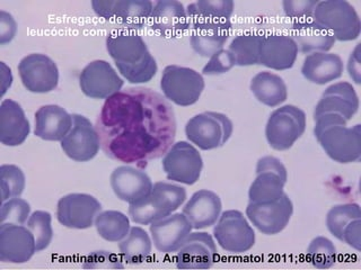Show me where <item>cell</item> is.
Masks as SVG:
<instances>
[{
	"label": "cell",
	"mask_w": 361,
	"mask_h": 270,
	"mask_svg": "<svg viewBox=\"0 0 361 270\" xmlns=\"http://www.w3.org/2000/svg\"><path fill=\"white\" fill-rule=\"evenodd\" d=\"M313 18L325 28L336 41L349 42L360 35L361 22L359 15L347 0L319 1Z\"/></svg>",
	"instance_id": "cell-5"
},
{
	"label": "cell",
	"mask_w": 361,
	"mask_h": 270,
	"mask_svg": "<svg viewBox=\"0 0 361 270\" xmlns=\"http://www.w3.org/2000/svg\"><path fill=\"white\" fill-rule=\"evenodd\" d=\"M94 225L102 239L109 242L122 241L131 229L129 217L118 211L99 212Z\"/></svg>",
	"instance_id": "cell-35"
},
{
	"label": "cell",
	"mask_w": 361,
	"mask_h": 270,
	"mask_svg": "<svg viewBox=\"0 0 361 270\" xmlns=\"http://www.w3.org/2000/svg\"><path fill=\"white\" fill-rule=\"evenodd\" d=\"M263 39L264 35L257 33H244L237 35L228 46V50L236 60V65L250 67V65H259Z\"/></svg>",
	"instance_id": "cell-34"
},
{
	"label": "cell",
	"mask_w": 361,
	"mask_h": 270,
	"mask_svg": "<svg viewBox=\"0 0 361 270\" xmlns=\"http://www.w3.org/2000/svg\"><path fill=\"white\" fill-rule=\"evenodd\" d=\"M22 84L30 93L48 94L59 84V69L50 56L32 53L24 56L18 63Z\"/></svg>",
	"instance_id": "cell-12"
},
{
	"label": "cell",
	"mask_w": 361,
	"mask_h": 270,
	"mask_svg": "<svg viewBox=\"0 0 361 270\" xmlns=\"http://www.w3.org/2000/svg\"><path fill=\"white\" fill-rule=\"evenodd\" d=\"M102 204L95 197L84 193H73L61 197L56 204V219L68 229L86 230L92 228Z\"/></svg>",
	"instance_id": "cell-13"
},
{
	"label": "cell",
	"mask_w": 361,
	"mask_h": 270,
	"mask_svg": "<svg viewBox=\"0 0 361 270\" xmlns=\"http://www.w3.org/2000/svg\"><path fill=\"white\" fill-rule=\"evenodd\" d=\"M298 52L293 37L285 34H270L263 39L259 65L272 70H288L295 65Z\"/></svg>",
	"instance_id": "cell-24"
},
{
	"label": "cell",
	"mask_w": 361,
	"mask_h": 270,
	"mask_svg": "<svg viewBox=\"0 0 361 270\" xmlns=\"http://www.w3.org/2000/svg\"><path fill=\"white\" fill-rule=\"evenodd\" d=\"M285 180L276 172H257V178L248 189V202L257 204L276 202L285 194Z\"/></svg>",
	"instance_id": "cell-32"
},
{
	"label": "cell",
	"mask_w": 361,
	"mask_h": 270,
	"mask_svg": "<svg viewBox=\"0 0 361 270\" xmlns=\"http://www.w3.org/2000/svg\"><path fill=\"white\" fill-rule=\"evenodd\" d=\"M235 4L231 0H199L186 7L192 25L231 22Z\"/></svg>",
	"instance_id": "cell-31"
},
{
	"label": "cell",
	"mask_w": 361,
	"mask_h": 270,
	"mask_svg": "<svg viewBox=\"0 0 361 270\" xmlns=\"http://www.w3.org/2000/svg\"><path fill=\"white\" fill-rule=\"evenodd\" d=\"M317 4L319 0H285L282 1V7L286 16L295 22L313 16Z\"/></svg>",
	"instance_id": "cell-43"
},
{
	"label": "cell",
	"mask_w": 361,
	"mask_h": 270,
	"mask_svg": "<svg viewBox=\"0 0 361 270\" xmlns=\"http://www.w3.org/2000/svg\"><path fill=\"white\" fill-rule=\"evenodd\" d=\"M34 117V134L44 141H61L73 127V115L59 105L41 106Z\"/></svg>",
	"instance_id": "cell-26"
},
{
	"label": "cell",
	"mask_w": 361,
	"mask_h": 270,
	"mask_svg": "<svg viewBox=\"0 0 361 270\" xmlns=\"http://www.w3.org/2000/svg\"><path fill=\"white\" fill-rule=\"evenodd\" d=\"M106 50L118 72L130 84H146L157 73L158 65L144 39L131 31H116L106 37Z\"/></svg>",
	"instance_id": "cell-2"
},
{
	"label": "cell",
	"mask_w": 361,
	"mask_h": 270,
	"mask_svg": "<svg viewBox=\"0 0 361 270\" xmlns=\"http://www.w3.org/2000/svg\"><path fill=\"white\" fill-rule=\"evenodd\" d=\"M123 84V79L105 60L90 62L79 75V87L90 98H110L121 91Z\"/></svg>",
	"instance_id": "cell-15"
},
{
	"label": "cell",
	"mask_w": 361,
	"mask_h": 270,
	"mask_svg": "<svg viewBox=\"0 0 361 270\" xmlns=\"http://www.w3.org/2000/svg\"><path fill=\"white\" fill-rule=\"evenodd\" d=\"M123 267L121 257L106 250L93 251L82 262L85 269H122Z\"/></svg>",
	"instance_id": "cell-41"
},
{
	"label": "cell",
	"mask_w": 361,
	"mask_h": 270,
	"mask_svg": "<svg viewBox=\"0 0 361 270\" xmlns=\"http://www.w3.org/2000/svg\"><path fill=\"white\" fill-rule=\"evenodd\" d=\"M314 135L327 157L336 162H359L361 159V127H348L338 114H325L314 120Z\"/></svg>",
	"instance_id": "cell-3"
},
{
	"label": "cell",
	"mask_w": 361,
	"mask_h": 270,
	"mask_svg": "<svg viewBox=\"0 0 361 270\" xmlns=\"http://www.w3.org/2000/svg\"><path fill=\"white\" fill-rule=\"evenodd\" d=\"M51 222H52V217L49 212L35 211L32 213L26 223V226L31 231L35 239L37 252L45 250L52 241L54 230H52Z\"/></svg>",
	"instance_id": "cell-39"
},
{
	"label": "cell",
	"mask_w": 361,
	"mask_h": 270,
	"mask_svg": "<svg viewBox=\"0 0 361 270\" xmlns=\"http://www.w3.org/2000/svg\"><path fill=\"white\" fill-rule=\"evenodd\" d=\"M92 7L97 16L107 22H116L130 30H140L150 20L154 4L149 0H93Z\"/></svg>",
	"instance_id": "cell-11"
},
{
	"label": "cell",
	"mask_w": 361,
	"mask_h": 270,
	"mask_svg": "<svg viewBox=\"0 0 361 270\" xmlns=\"http://www.w3.org/2000/svg\"><path fill=\"white\" fill-rule=\"evenodd\" d=\"M233 132L234 124L223 112H200L190 118L185 125L188 140L203 151L225 146Z\"/></svg>",
	"instance_id": "cell-6"
},
{
	"label": "cell",
	"mask_w": 361,
	"mask_h": 270,
	"mask_svg": "<svg viewBox=\"0 0 361 270\" xmlns=\"http://www.w3.org/2000/svg\"><path fill=\"white\" fill-rule=\"evenodd\" d=\"M293 204L287 194L276 202L267 204L248 202L246 217L257 230L265 236H276L290 222Z\"/></svg>",
	"instance_id": "cell-16"
},
{
	"label": "cell",
	"mask_w": 361,
	"mask_h": 270,
	"mask_svg": "<svg viewBox=\"0 0 361 270\" xmlns=\"http://www.w3.org/2000/svg\"><path fill=\"white\" fill-rule=\"evenodd\" d=\"M35 252V239L26 225L0 224V262L25 264Z\"/></svg>",
	"instance_id": "cell-17"
},
{
	"label": "cell",
	"mask_w": 361,
	"mask_h": 270,
	"mask_svg": "<svg viewBox=\"0 0 361 270\" xmlns=\"http://www.w3.org/2000/svg\"><path fill=\"white\" fill-rule=\"evenodd\" d=\"M152 243L159 252H178L191 233L192 225L183 213L171 214L149 225Z\"/></svg>",
	"instance_id": "cell-20"
},
{
	"label": "cell",
	"mask_w": 361,
	"mask_h": 270,
	"mask_svg": "<svg viewBox=\"0 0 361 270\" xmlns=\"http://www.w3.org/2000/svg\"><path fill=\"white\" fill-rule=\"evenodd\" d=\"M343 69V61L338 54L314 52L305 58L302 73L307 82L323 86L341 78Z\"/></svg>",
	"instance_id": "cell-27"
},
{
	"label": "cell",
	"mask_w": 361,
	"mask_h": 270,
	"mask_svg": "<svg viewBox=\"0 0 361 270\" xmlns=\"http://www.w3.org/2000/svg\"><path fill=\"white\" fill-rule=\"evenodd\" d=\"M202 75L191 68L167 65L161 73V89L164 97L182 107L195 105L204 90Z\"/></svg>",
	"instance_id": "cell-8"
},
{
	"label": "cell",
	"mask_w": 361,
	"mask_h": 270,
	"mask_svg": "<svg viewBox=\"0 0 361 270\" xmlns=\"http://www.w3.org/2000/svg\"><path fill=\"white\" fill-rule=\"evenodd\" d=\"M217 257V247L206 232L190 233L176 253V267L180 269H207Z\"/></svg>",
	"instance_id": "cell-19"
},
{
	"label": "cell",
	"mask_w": 361,
	"mask_h": 270,
	"mask_svg": "<svg viewBox=\"0 0 361 270\" xmlns=\"http://www.w3.org/2000/svg\"><path fill=\"white\" fill-rule=\"evenodd\" d=\"M31 132L25 112L17 101L4 99L0 104V142L4 146H18Z\"/></svg>",
	"instance_id": "cell-25"
},
{
	"label": "cell",
	"mask_w": 361,
	"mask_h": 270,
	"mask_svg": "<svg viewBox=\"0 0 361 270\" xmlns=\"http://www.w3.org/2000/svg\"><path fill=\"white\" fill-rule=\"evenodd\" d=\"M306 129V114L295 105H285L271 112L265 125V138L276 151L290 149Z\"/></svg>",
	"instance_id": "cell-7"
},
{
	"label": "cell",
	"mask_w": 361,
	"mask_h": 270,
	"mask_svg": "<svg viewBox=\"0 0 361 270\" xmlns=\"http://www.w3.org/2000/svg\"><path fill=\"white\" fill-rule=\"evenodd\" d=\"M95 129L106 157L144 169L175 143L176 117L161 94L130 87L105 99Z\"/></svg>",
	"instance_id": "cell-1"
},
{
	"label": "cell",
	"mask_w": 361,
	"mask_h": 270,
	"mask_svg": "<svg viewBox=\"0 0 361 270\" xmlns=\"http://www.w3.org/2000/svg\"><path fill=\"white\" fill-rule=\"evenodd\" d=\"M358 110L359 97L353 84L348 82H336L322 94L314 110V120L325 114H338L349 122Z\"/></svg>",
	"instance_id": "cell-18"
},
{
	"label": "cell",
	"mask_w": 361,
	"mask_h": 270,
	"mask_svg": "<svg viewBox=\"0 0 361 270\" xmlns=\"http://www.w3.org/2000/svg\"><path fill=\"white\" fill-rule=\"evenodd\" d=\"M150 22L154 31L169 39H176L189 30V16L183 4L176 0H159L154 4Z\"/></svg>",
	"instance_id": "cell-22"
},
{
	"label": "cell",
	"mask_w": 361,
	"mask_h": 270,
	"mask_svg": "<svg viewBox=\"0 0 361 270\" xmlns=\"http://www.w3.org/2000/svg\"><path fill=\"white\" fill-rule=\"evenodd\" d=\"M293 37L302 54L329 52L336 43V39L313 16L293 22Z\"/></svg>",
	"instance_id": "cell-28"
},
{
	"label": "cell",
	"mask_w": 361,
	"mask_h": 270,
	"mask_svg": "<svg viewBox=\"0 0 361 270\" xmlns=\"http://www.w3.org/2000/svg\"><path fill=\"white\" fill-rule=\"evenodd\" d=\"M223 202L214 191L200 189L192 195L182 213L191 223L192 229L202 230L216 224L221 215Z\"/></svg>",
	"instance_id": "cell-23"
},
{
	"label": "cell",
	"mask_w": 361,
	"mask_h": 270,
	"mask_svg": "<svg viewBox=\"0 0 361 270\" xmlns=\"http://www.w3.org/2000/svg\"><path fill=\"white\" fill-rule=\"evenodd\" d=\"M26 178L20 167L15 165L0 166V189L1 202L20 197L25 189Z\"/></svg>",
	"instance_id": "cell-37"
},
{
	"label": "cell",
	"mask_w": 361,
	"mask_h": 270,
	"mask_svg": "<svg viewBox=\"0 0 361 270\" xmlns=\"http://www.w3.org/2000/svg\"><path fill=\"white\" fill-rule=\"evenodd\" d=\"M341 241L355 250H361V219H355L342 232Z\"/></svg>",
	"instance_id": "cell-46"
},
{
	"label": "cell",
	"mask_w": 361,
	"mask_h": 270,
	"mask_svg": "<svg viewBox=\"0 0 361 270\" xmlns=\"http://www.w3.org/2000/svg\"><path fill=\"white\" fill-rule=\"evenodd\" d=\"M264 170L276 172V174H279L280 177L287 183V168H286L285 165L278 158L272 157V155H265V157L259 158V160H257L255 172H264Z\"/></svg>",
	"instance_id": "cell-45"
},
{
	"label": "cell",
	"mask_w": 361,
	"mask_h": 270,
	"mask_svg": "<svg viewBox=\"0 0 361 270\" xmlns=\"http://www.w3.org/2000/svg\"><path fill=\"white\" fill-rule=\"evenodd\" d=\"M163 170L167 179L184 185H193L201 176L203 160L193 144L180 141L173 144L163 157Z\"/></svg>",
	"instance_id": "cell-10"
},
{
	"label": "cell",
	"mask_w": 361,
	"mask_h": 270,
	"mask_svg": "<svg viewBox=\"0 0 361 270\" xmlns=\"http://www.w3.org/2000/svg\"><path fill=\"white\" fill-rule=\"evenodd\" d=\"M361 219L360 206L355 202L338 204L327 212L326 228L334 238L341 241L342 232L355 219Z\"/></svg>",
	"instance_id": "cell-36"
},
{
	"label": "cell",
	"mask_w": 361,
	"mask_h": 270,
	"mask_svg": "<svg viewBox=\"0 0 361 270\" xmlns=\"http://www.w3.org/2000/svg\"><path fill=\"white\" fill-rule=\"evenodd\" d=\"M118 251L122 260L127 264H142L152 255V241L149 234L140 226H133L128 236L118 242Z\"/></svg>",
	"instance_id": "cell-33"
},
{
	"label": "cell",
	"mask_w": 361,
	"mask_h": 270,
	"mask_svg": "<svg viewBox=\"0 0 361 270\" xmlns=\"http://www.w3.org/2000/svg\"><path fill=\"white\" fill-rule=\"evenodd\" d=\"M236 65V60L231 51L227 49L218 51L217 53L209 59L202 69V73L204 76H218L223 73L228 72Z\"/></svg>",
	"instance_id": "cell-42"
},
{
	"label": "cell",
	"mask_w": 361,
	"mask_h": 270,
	"mask_svg": "<svg viewBox=\"0 0 361 270\" xmlns=\"http://www.w3.org/2000/svg\"><path fill=\"white\" fill-rule=\"evenodd\" d=\"M250 88L257 101L271 108L280 106L288 98V88L285 80L270 71L257 73L252 78Z\"/></svg>",
	"instance_id": "cell-30"
},
{
	"label": "cell",
	"mask_w": 361,
	"mask_h": 270,
	"mask_svg": "<svg viewBox=\"0 0 361 270\" xmlns=\"http://www.w3.org/2000/svg\"><path fill=\"white\" fill-rule=\"evenodd\" d=\"M307 257L310 264L319 269H329L336 264L338 258L336 248L325 236H316L307 248Z\"/></svg>",
	"instance_id": "cell-38"
},
{
	"label": "cell",
	"mask_w": 361,
	"mask_h": 270,
	"mask_svg": "<svg viewBox=\"0 0 361 270\" xmlns=\"http://www.w3.org/2000/svg\"><path fill=\"white\" fill-rule=\"evenodd\" d=\"M31 205L20 197L6 200L0 208V224L25 225L30 219Z\"/></svg>",
	"instance_id": "cell-40"
},
{
	"label": "cell",
	"mask_w": 361,
	"mask_h": 270,
	"mask_svg": "<svg viewBox=\"0 0 361 270\" xmlns=\"http://www.w3.org/2000/svg\"><path fill=\"white\" fill-rule=\"evenodd\" d=\"M17 33V22L13 15L0 11V45H6L14 39Z\"/></svg>",
	"instance_id": "cell-44"
},
{
	"label": "cell",
	"mask_w": 361,
	"mask_h": 270,
	"mask_svg": "<svg viewBox=\"0 0 361 270\" xmlns=\"http://www.w3.org/2000/svg\"><path fill=\"white\" fill-rule=\"evenodd\" d=\"M61 149L71 160L87 162L101 149L99 134L86 116L73 114V127L61 141Z\"/></svg>",
	"instance_id": "cell-14"
},
{
	"label": "cell",
	"mask_w": 361,
	"mask_h": 270,
	"mask_svg": "<svg viewBox=\"0 0 361 270\" xmlns=\"http://www.w3.org/2000/svg\"><path fill=\"white\" fill-rule=\"evenodd\" d=\"M214 236L226 252L242 255L255 245V232L242 212L229 210L214 224Z\"/></svg>",
	"instance_id": "cell-9"
},
{
	"label": "cell",
	"mask_w": 361,
	"mask_h": 270,
	"mask_svg": "<svg viewBox=\"0 0 361 270\" xmlns=\"http://www.w3.org/2000/svg\"><path fill=\"white\" fill-rule=\"evenodd\" d=\"M111 187L116 196L128 204L139 202L152 193V179L141 169L131 166H120L113 170L110 177Z\"/></svg>",
	"instance_id": "cell-21"
},
{
	"label": "cell",
	"mask_w": 361,
	"mask_h": 270,
	"mask_svg": "<svg viewBox=\"0 0 361 270\" xmlns=\"http://www.w3.org/2000/svg\"><path fill=\"white\" fill-rule=\"evenodd\" d=\"M348 72L355 84H361L360 44L355 45L353 53L350 54L349 61H348Z\"/></svg>",
	"instance_id": "cell-47"
},
{
	"label": "cell",
	"mask_w": 361,
	"mask_h": 270,
	"mask_svg": "<svg viewBox=\"0 0 361 270\" xmlns=\"http://www.w3.org/2000/svg\"><path fill=\"white\" fill-rule=\"evenodd\" d=\"M186 189L166 181L154 184L152 193L139 202L129 204V217L140 225H150L169 217L185 202Z\"/></svg>",
	"instance_id": "cell-4"
},
{
	"label": "cell",
	"mask_w": 361,
	"mask_h": 270,
	"mask_svg": "<svg viewBox=\"0 0 361 270\" xmlns=\"http://www.w3.org/2000/svg\"><path fill=\"white\" fill-rule=\"evenodd\" d=\"M192 26L190 44L192 50L202 58H212L218 51L223 50L231 35V22Z\"/></svg>",
	"instance_id": "cell-29"
},
{
	"label": "cell",
	"mask_w": 361,
	"mask_h": 270,
	"mask_svg": "<svg viewBox=\"0 0 361 270\" xmlns=\"http://www.w3.org/2000/svg\"><path fill=\"white\" fill-rule=\"evenodd\" d=\"M0 67H1V96H4L13 84V75H11V68L7 67L5 62H1Z\"/></svg>",
	"instance_id": "cell-48"
}]
</instances>
